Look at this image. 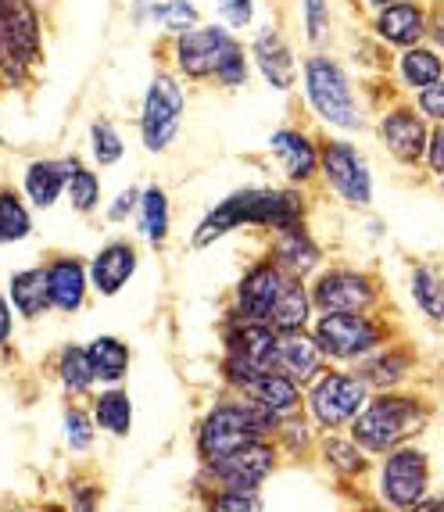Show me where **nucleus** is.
<instances>
[{"mask_svg": "<svg viewBox=\"0 0 444 512\" xmlns=\"http://www.w3.org/2000/svg\"><path fill=\"white\" fill-rule=\"evenodd\" d=\"M298 222H308L305 187H291V183L237 187L197 219V226L190 230V248L205 251L237 230H262L273 237V233L291 230Z\"/></svg>", "mask_w": 444, "mask_h": 512, "instance_id": "f257e3e1", "label": "nucleus"}, {"mask_svg": "<svg viewBox=\"0 0 444 512\" xmlns=\"http://www.w3.org/2000/svg\"><path fill=\"white\" fill-rule=\"evenodd\" d=\"M301 101H305L308 115L326 129V133H341V137H359L369 122V108L362 101L355 76L348 72L341 58H333L330 51H312L301 61Z\"/></svg>", "mask_w": 444, "mask_h": 512, "instance_id": "f03ea898", "label": "nucleus"}, {"mask_svg": "<svg viewBox=\"0 0 444 512\" xmlns=\"http://www.w3.org/2000/svg\"><path fill=\"white\" fill-rule=\"evenodd\" d=\"M434 423V402L419 391H373L366 409L351 423V437L369 455H387L402 444H412Z\"/></svg>", "mask_w": 444, "mask_h": 512, "instance_id": "7ed1b4c3", "label": "nucleus"}, {"mask_svg": "<svg viewBox=\"0 0 444 512\" xmlns=\"http://www.w3.org/2000/svg\"><path fill=\"white\" fill-rule=\"evenodd\" d=\"M276 430H280V419L262 412L244 394L230 391L197 423V459H201V466H212V462L226 459V455L240 452V448H248L255 441H276Z\"/></svg>", "mask_w": 444, "mask_h": 512, "instance_id": "20e7f679", "label": "nucleus"}, {"mask_svg": "<svg viewBox=\"0 0 444 512\" xmlns=\"http://www.w3.org/2000/svg\"><path fill=\"white\" fill-rule=\"evenodd\" d=\"M312 337L330 366H359L373 351L398 337V326L384 312H326L312 319Z\"/></svg>", "mask_w": 444, "mask_h": 512, "instance_id": "39448f33", "label": "nucleus"}, {"mask_svg": "<svg viewBox=\"0 0 444 512\" xmlns=\"http://www.w3.org/2000/svg\"><path fill=\"white\" fill-rule=\"evenodd\" d=\"M319 183L351 212H369L376 201V176L355 137L323 133L319 137Z\"/></svg>", "mask_w": 444, "mask_h": 512, "instance_id": "423d86ee", "label": "nucleus"}, {"mask_svg": "<svg viewBox=\"0 0 444 512\" xmlns=\"http://www.w3.org/2000/svg\"><path fill=\"white\" fill-rule=\"evenodd\" d=\"M222 337V384L226 391L240 394L244 387L262 373L276 369V348H280V333L265 323H244V319L226 316L219 326Z\"/></svg>", "mask_w": 444, "mask_h": 512, "instance_id": "0eeeda50", "label": "nucleus"}, {"mask_svg": "<svg viewBox=\"0 0 444 512\" xmlns=\"http://www.w3.org/2000/svg\"><path fill=\"white\" fill-rule=\"evenodd\" d=\"M369 398H373V387L362 380L359 369L326 366L323 373L305 387V412L316 430L337 434V430L355 423V416L366 409Z\"/></svg>", "mask_w": 444, "mask_h": 512, "instance_id": "6e6552de", "label": "nucleus"}, {"mask_svg": "<svg viewBox=\"0 0 444 512\" xmlns=\"http://www.w3.org/2000/svg\"><path fill=\"white\" fill-rule=\"evenodd\" d=\"M187 86L172 69H158L147 79L144 101H140L137 133L147 154H165L183 133L187 122Z\"/></svg>", "mask_w": 444, "mask_h": 512, "instance_id": "1a4fd4ad", "label": "nucleus"}, {"mask_svg": "<svg viewBox=\"0 0 444 512\" xmlns=\"http://www.w3.org/2000/svg\"><path fill=\"white\" fill-rule=\"evenodd\" d=\"M308 291H312L316 316H326V312H380L387 298L384 280L373 269L344 265V262L323 265L308 280Z\"/></svg>", "mask_w": 444, "mask_h": 512, "instance_id": "9d476101", "label": "nucleus"}, {"mask_svg": "<svg viewBox=\"0 0 444 512\" xmlns=\"http://www.w3.org/2000/svg\"><path fill=\"white\" fill-rule=\"evenodd\" d=\"M373 137H376V144H380V151H384L398 169H409V172L423 169V154H427V140H430V122L419 115L412 97L398 94L376 108Z\"/></svg>", "mask_w": 444, "mask_h": 512, "instance_id": "9b49d317", "label": "nucleus"}, {"mask_svg": "<svg viewBox=\"0 0 444 512\" xmlns=\"http://www.w3.org/2000/svg\"><path fill=\"white\" fill-rule=\"evenodd\" d=\"M240 36L222 22H201V26L187 29V33L169 40V69L183 79V83H212L219 61L226 58L233 43Z\"/></svg>", "mask_w": 444, "mask_h": 512, "instance_id": "f8f14e48", "label": "nucleus"}, {"mask_svg": "<svg viewBox=\"0 0 444 512\" xmlns=\"http://www.w3.org/2000/svg\"><path fill=\"white\" fill-rule=\"evenodd\" d=\"M376 495L394 512H409L423 502L430 495V455L416 441L387 452L376 470Z\"/></svg>", "mask_w": 444, "mask_h": 512, "instance_id": "ddd939ff", "label": "nucleus"}, {"mask_svg": "<svg viewBox=\"0 0 444 512\" xmlns=\"http://www.w3.org/2000/svg\"><path fill=\"white\" fill-rule=\"evenodd\" d=\"M283 283H287V273H283L273 258L269 255L255 258V262L244 269V276L237 280V287H233L226 316L269 326V316H273L276 301H280V294H283Z\"/></svg>", "mask_w": 444, "mask_h": 512, "instance_id": "4468645a", "label": "nucleus"}, {"mask_svg": "<svg viewBox=\"0 0 444 512\" xmlns=\"http://www.w3.org/2000/svg\"><path fill=\"white\" fill-rule=\"evenodd\" d=\"M276 459H280L276 441H255L205 466V480L212 491H262L265 480L276 473Z\"/></svg>", "mask_w": 444, "mask_h": 512, "instance_id": "2eb2a0df", "label": "nucleus"}, {"mask_svg": "<svg viewBox=\"0 0 444 512\" xmlns=\"http://www.w3.org/2000/svg\"><path fill=\"white\" fill-rule=\"evenodd\" d=\"M251 65H255V76L262 79L269 90L276 94H291L301 79V58L294 51V43L283 36V29L276 26H258L248 40Z\"/></svg>", "mask_w": 444, "mask_h": 512, "instance_id": "dca6fc26", "label": "nucleus"}, {"mask_svg": "<svg viewBox=\"0 0 444 512\" xmlns=\"http://www.w3.org/2000/svg\"><path fill=\"white\" fill-rule=\"evenodd\" d=\"M430 0H387L384 8L369 11V33L384 51H405L427 40Z\"/></svg>", "mask_w": 444, "mask_h": 512, "instance_id": "f3484780", "label": "nucleus"}, {"mask_svg": "<svg viewBox=\"0 0 444 512\" xmlns=\"http://www.w3.org/2000/svg\"><path fill=\"white\" fill-rule=\"evenodd\" d=\"M265 151L280 169L283 183L291 187H312L319 180V137L301 126H280L269 133Z\"/></svg>", "mask_w": 444, "mask_h": 512, "instance_id": "a211bd4d", "label": "nucleus"}, {"mask_svg": "<svg viewBox=\"0 0 444 512\" xmlns=\"http://www.w3.org/2000/svg\"><path fill=\"white\" fill-rule=\"evenodd\" d=\"M355 369L373 391H405L419 373V348L405 337H394Z\"/></svg>", "mask_w": 444, "mask_h": 512, "instance_id": "6ab92c4d", "label": "nucleus"}, {"mask_svg": "<svg viewBox=\"0 0 444 512\" xmlns=\"http://www.w3.org/2000/svg\"><path fill=\"white\" fill-rule=\"evenodd\" d=\"M86 269H90V291L97 298H119L140 269V248L133 240L115 237L97 248V255L86 262Z\"/></svg>", "mask_w": 444, "mask_h": 512, "instance_id": "aec40b11", "label": "nucleus"}, {"mask_svg": "<svg viewBox=\"0 0 444 512\" xmlns=\"http://www.w3.org/2000/svg\"><path fill=\"white\" fill-rule=\"evenodd\" d=\"M391 86L394 94L416 97L419 90L441 83L444 79V51H437L434 43H416V47H405V51L391 54Z\"/></svg>", "mask_w": 444, "mask_h": 512, "instance_id": "412c9836", "label": "nucleus"}, {"mask_svg": "<svg viewBox=\"0 0 444 512\" xmlns=\"http://www.w3.org/2000/svg\"><path fill=\"white\" fill-rule=\"evenodd\" d=\"M265 255L273 258L287 276H298V280H312L326 265V255H323V244L312 237L308 230V222H298L291 230H280L273 233L269 240V251Z\"/></svg>", "mask_w": 444, "mask_h": 512, "instance_id": "4be33fe9", "label": "nucleus"}, {"mask_svg": "<svg viewBox=\"0 0 444 512\" xmlns=\"http://www.w3.org/2000/svg\"><path fill=\"white\" fill-rule=\"evenodd\" d=\"M47 269V291H51V308L61 316H76L90 298V269L76 255H54Z\"/></svg>", "mask_w": 444, "mask_h": 512, "instance_id": "5701e85b", "label": "nucleus"}, {"mask_svg": "<svg viewBox=\"0 0 444 512\" xmlns=\"http://www.w3.org/2000/svg\"><path fill=\"white\" fill-rule=\"evenodd\" d=\"M240 394H244L248 402H255L262 412H269L273 419H280V423L298 419L301 412H305V387L294 384L287 373H276V369L273 373L255 376Z\"/></svg>", "mask_w": 444, "mask_h": 512, "instance_id": "b1692460", "label": "nucleus"}, {"mask_svg": "<svg viewBox=\"0 0 444 512\" xmlns=\"http://www.w3.org/2000/svg\"><path fill=\"white\" fill-rule=\"evenodd\" d=\"M4 18H8V58L26 61L29 69H36L43 61L40 4H33V0H4Z\"/></svg>", "mask_w": 444, "mask_h": 512, "instance_id": "393cba45", "label": "nucleus"}, {"mask_svg": "<svg viewBox=\"0 0 444 512\" xmlns=\"http://www.w3.org/2000/svg\"><path fill=\"white\" fill-rule=\"evenodd\" d=\"M330 362L323 359L312 330L280 333V348H276V373H287L294 384L308 387Z\"/></svg>", "mask_w": 444, "mask_h": 512, "instance_id": "a878e982", "label": "nucleus"}, {"mask_svg": "<svg viewBox=\"0 0 444 512\" xmlns=\"http://www.w3.org/2000/svg\"><path fill=\"white\" fill-rule=\"evenodd\" d=\"M69 187V158H33L22 176V190L40 212H51Z\"/></svg>", "mask_w": 444, "mask_h": 512, "instance_id": "bb28decb", "label": "nucleus"}, {"mask_svg": "<svg viewBox=\"0 0 444 512\" xmlns=\"http://www.w3.org/2000/svg\"><path fill=\"white\" fill-rule=\"evenodd\" d=\"M137 233L151 251H162L172 237V201L162 183L140 187V208H137Z\"/></svg>", "mask_w": 444, "mask_h": 512, "instance_id": "cd10ccee", "label": "nucleus"}, {"mask_svg": "<svg viewBox=\"0 0 444 512\" xmlns=\"http://www.w3.org/2000/svg\"><path fill=\"white\" fill-rule=\"evenodd\" d=\"M409 298L427 323L444 326V262H416L409 269Z\"/></svg>", "mask_w": 444, "mask_h": 512, "instance_id": "c85d7f7f", "label": "nucleus"}, {"mask_svg": "<svg viewBox=\"0 0 444 512\" xmlns=\"http://www.w3.org/2000/svg\"><path fill=\"white\" fill-rule=\"evenodd\" d=\"M312 319H316V305H312L308 280L287 276L280 301H276L273 316H269V326H273L276 333H298V330H308V326H312Z\"/></svg>", "mask_w": 444, "mask_h": 512, "instance_id": "c756f323", "label": "nucleus"}, {"mask_svg": "<svg viewBox=\"0 0 444 512\" xmlns=\"http://www.w3.org/2000/svg\"><path fill=\"white\" fill-rule=\"evenodd\" d=\"M86 355H90V369H94L97 384L104 387H119L129 376V362H133V351L122 337L115 333H97L94 341L86 344Z\"/></svg>", "mask_w": 444, "mask_h": 512, "instance_id": "7c9ffc66", "label": "nucleus"}, {"mask_svg": "<svg viewBox=\"0 0 444 512\" xmlns=\"http://www.w3.org/2000/svg\"><path fill=\"white\" fill-rule=\"evenodd\" d=\"M8 301L22 319H40L43 312H51V291H47V269L33 265V269H18L8 280Z\"/></svg>", "mask_w": 444, "mask_h": 512, "instance_id": "2f4dec72", "label": "nucleus"}, {"mask_svg": "<svg viewBox=\"0 0 444 512\" xmlns=\"http://www.w3.org/2000/svg\"><path fill=\"white\" fill-rule=\"evenodd\" d=\"M101 172H97L94 162H83L79 154H69V187H65V197L76 215H94L101 208Z\"/></svg>", "mask_w": 444, "mask_h": 512, "instance_id": "473e14b6", "label": "nucleus"}, {"mask_svg": "<svg viewBox=\"0 0 444 512\" xmlns=\"http://www.w3.org/2000/svg\"><path fill=\"white\" fill-rule=\"evenodd\" d=\"M54 373H58V384L65 387V394H72V398H83L97 384L86 344H61L58 355H54Z\"/></svg>", "mask_w": 444, "mask_h": 512, "instance_id": "72a5a7b5", "label": "nucleus"}, {"mask_svg": "<svg viewBox=\"0 0 444 512\" xmlns=\"http://www.w3.org/2000/svg\"><path fill=\"white\" fill-rule=\"evenodd\" d=\"M90 412H94L97 430H104L108 437H129V430H133V398H129V391H122V384L104 387Z\"/></svg>", "mask_w": 444, "mask_h": 512, "instance_id": "f704fd0d", "label": "nucleus"}, {"mask_svg": "<svg viewBox=\"0 0 444 512\" xmlns=\"http://www.w3.org/2000/svg\"><path fill=\"white\" fill-rule=\"evenodd\" d=\"M86 151H90V162L97 169H111V165H119L126 158V137H122V129L108 115H97L86 126Z\"/></svg>", "mask_w": 444, "mask_h": 512, "instance_id": "c9c22d12", "label": "nucleus"}, {"mask_svg": "<svg viewBox=\"0 0 444 512\" xmlns=\"http://www.w3.org/2000/svg\"><path fill=\"white\" fill-rule=\"evenodd\" d=\"M319 455L323 462L330 466L333 473H341V477H362L369 470V452L359 448L355 437H341V434H326L319 441Z\"/></svg>", "mask_w": 444, "mask_h": 512, "instance_id": "e433bc0d", "label": "nucleus"}, {"mask_svg": "<svg viewBox=\"0 0 444 512\" xmlns=\"http://www.w3.org/2000/svg\"><path fill=\"white\" fill-rule=\"evenodd\" d=\"M147 26H154L158 33H165L172 40V36L201 26V11H197L194 0H158L151 15H147Z\"/></svg>", "mask_w": 444, "mask_h": 512, "instance_id": "4c0bfd02", "label": "nucleus"}, {"mask_svg": "<svg viewBox=\"0 0 444 512\" xmlns=\"http://www.w3.org/2000/svg\"><path fill=\"white\" fill-rule=\"evenodd\" d=\"M33 233V215L29 205L22 201V194H15L11 187L0 190V244H18Z\"/></svg>", "mask_w": 444, "mask_h": 512, "instance_id": "58836bf2", "label": "nucleus"}, {"mask_svg": "<svg viewBox=\"0 0 444 512\" xmlns=\"http://www.w3.org/2000/svg\"><path fill=\"white\" fill-rule=\"evenodd\" d=\"M251 76H255V65H251L248 43L237 40L230 51H226V58L219 61L212 83L219 86V90H244V86L251 83Z\"/></svg>", "mask_w": 444, "mask_h": 512, "instance_id": "ea45409f", "label": "nucleus"}, {"mask_svg": "<svg viewBox=\"0 0 444 512\" xmlns=\"http://www.w3.org/2000/svg\"><path fill=\"white\" fill-rule=\"evenodd\" d=\"M298 8H301V33H305L308 47L319 51L330 40V29H333L330 0H298Z\"/></svg>", "mask_w": 444, "mask_h": 512, "instance_id": "a19ab883", "label": "nucleus"}, {"mask_svg": "<svg viewBox=\"0 0 444 512\" xmlns=\"http://www.w3.org/2000/svg\"><path fill=\"white\" fill-rule=\"evenodd\" d=\"M61 430H65V444H69V452L83 455L94 448V437H97V423H94V412H86L83 405H69L65 416H61Z\"/></svg>", "mask_w": 444, "mask_h": 512, "instance_id": "79ce46f5", "label": "nucleus"}, {"mask_svg": "<svg viewBox=\"0 0 444 512\" xmlns=\"http://www.w3.org/2000/svg\"><path fill=\"white\" fill-rule=\"evenodd\" d=\"M215 15H219L222 26H230L240 36L244 29L255 26L258 4L255 0H215Z\"/></svg>", "mask_w": 444, "mask_h": 512, "instance_id": "37998d69", "label": "nucleus"}, {"mask_svg": "<svg viewBox=\"0 0 444 512\" xmlns=\"http://www.w3.org/2000/svg\"><path fill=\"white\" fill-rule=\"evenodd\" d=\"M205 512H265L258 491H212Z\"/></svg>", "mask_w": 444, "mask_h": 512, "instance_id": "c03bdc74", "label": "nucleus"}, {"mask_svg": "<svg viewBox=\"0 0 444 512\" xmlns=\"http://www.w3.org/2000/svg\"><path fill=\"white\" fill-rule=\"evenodd\" d=\"M137 208H140V187H122L119 194L104 205V219H108L111 226H122V222H129V215H137Z\"/></svg>", "mask_w": 444, "mask_h": 512, "instance_id": "a18cd8bd", "label": "nucleus"}, {"mask_svg": "<svg viewBox=\"0 0 444 512\" xmlns=\"http://www.w3.org/2000/svg\"><path fill=\"white\" fill-rule=\"evenodd\" d=\"M412 104H416L419 115H423L430 126H444V79L427 86V90H419V94L412 97Z\"/></svg>", "mask_w": 444, "mask_h": 512, "instance_id": "49530a36", "label": "nucleus"}, {"mask_svg": "<svg viewBox=\"0 0 444 512\" xmlns=\"http://www.w3.org/2000/svg\"><path fill=\"white\" fill-rule=\"evenodd\" d=\"M423 176L427 180H441L444 176V126H430L427 154H423Z\"/></svg>", "mask_w": 444, "mask_h": 512, "instance_id": "de8ad7c7", "label": "nucleus"}, {"mask_svg": "<svg viewBox=\"0 0 444 512\" xmlns=\"http://www.w3.org/2000/svg\"><path fill=\"white\" fill-rule=\"evenodd\" d=\"M427 43H434L437 51H444V0H434V4H430Z\"/></svg>", "mask_w": 444, "mask_h": 512, "instance_id": "09e8293b", "label": "nucleus"}, {"mask_svg": "<svg viewBox=\"0 0 444 512\" xmlns=\"http://www.w3.org/2000/svg\"><path fill=\"white\" fill-rule=\"evenodd\" d=\"M72 512H97V487H90V484L76 487V495H72Z\"/></svg>", "mask_w": 444, "mask_h": 512, "instance_id": "8fccbe9b", "label": "nucleus"}, {"mask_svg": "<svg viewBox=\"0 0 444 512\" xmlns=\"http://www.w3.org/2000/svg\"><path fill=\"white\" fill-rule=\"evenodd\" d=\"M154 4L158 0H129V22L137 29H147V15H151Z\"/></svg>", "mask_w": 444, "mask_h": 512, "instance_id": "3c124183", "label": "nucleus"}, {"mask_svg": "<svg viewBox=\"0 0 444 512\" xmlns=\"http://www.w3.org/2000/svg\"><path fill=\"white\" fill-rule=\"evenodd\" d=\"M11 326H15V319H11V301L0 294V348L11 341Z\"/></svg>", "mask_w": 444, "mask_h": 512, "instance_id": "603ef678", "label": "nucleus"}, {"mask_svg": "<svg viewBox=\"0 0 444 512\" xmlns=\"http://www.w3.org/2000/svg\"><path fill=\"white\" fill-rule=\"evenodd\" d=\"M409 512H444V495H427L423 502H416Z\"/></svg>", "mask_w": 444, "mask_h": 512, "instance_id": "864d4df0", "label": "nucleus"}, {"mask_svg": "<svg viewBox=\"0 0 444 512\" xmlns=\"http://www.w3.org/2000/svg\"><path fill=\"white\" fill-rule=\"evenodd\" d=\"M8 58V18H4V0H0V65Z\"/></svg>", "mask_w": 444, "mask_h": 512, "instance_id": "5fc2aeb1", "label": "nucleus"}, {"mask_svg": "<svg viewBox=\"0 0 444 512\" xmlns=\"http://www.w3.org/2000/svg\"><path fill=\"white\" fill-rule=\"evenodd\" d=\"M362 4H366V8H369V11H376V8H384L387 0H362Z\"/></svg>", "mask_w": 444, "mask_h": 512, "instance_id": "6e6d98bb", "label": "nucleus"}, {"mask_svg": "<svg viewBox=\"0 0 444 512\" xmlns=\"http://www.w3.org/2000/svg\"><path fill=\"white\" fill-rule=\"evenodd\" d=\"M434 187H437V190H441V194H444V176H441V180H434Z\"/></svg>", "mask_w": 444, "mask_h": 512, "instance_id": "4d7b16f0", "label": "nucleus"}, {"mask_svg": "<svg viewBox=\"0 0 444 512\" xmlns=\"http://www.w3.org/2000/svg\"><path fill=\"white\" fill-rule=\"evenodd\" d=\"M33 4H47V0H33Z\"/></svg>", "mask_w": 444, "mask_h": 512, "instance_id": "13d9d810", "label": "nucleus"}, {"mask_svg": "<svg viewBox=\"0 0 444 512\" xmlns=\"http://www.w3.org/2000/svg\"><path fill=\"white\" fill-rule=\"evenodd\" d=\"M441 380H444V362H441Z\"/></svg>", "mask_w": 444, "mask_h": 512, "instance_id": "bf43d9fd", "label": "nucleus"}, {"mask_svg": "<svg viewBox=\"0 0 444 512\" xmlns=\"http://www.w3.org/2000/svg\"><path fill=\"white\" fill-rule=\"evenodd\" d=\"M441 330H444V326H441Z\"/></svg>", "mask_w": 444, "mask_h": 512, "instance_id": "052dcab7", "label": "nucleus"}]
</instances>
